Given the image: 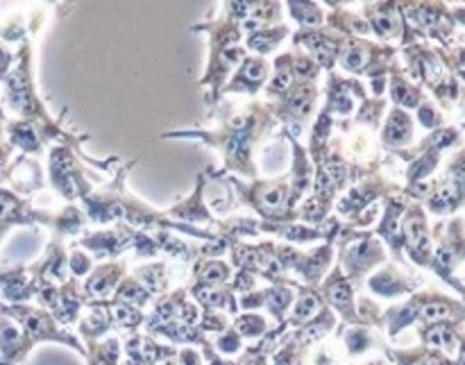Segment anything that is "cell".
I'll return each mask as SVG.
<instances>
[{
	"mask_svg": "<svg viewBox=\"0 0 465 365\" xmlns=\"http://www.w3.org/2000/svg\"><path fill=\"white\" fill-rule=\"evenodd\" d=\"M0 313L7 316L9 321L16 322L21 327L23 334L27 336L32 345H39V343H62L68 345V348L77 350V352L84 357L86 350L84 345L80 343V339L71 334L68 330L57 325L53 316H50L45 309H35V307H27V304H3L0 302Z\"/></svg>",
	"mask_w": 465,
	"mask_h": 365,
	"instance_id": "cell-1",
	"label": "cell"
},
{
	"mask_svg": "<svg viewBox=\"0 0 465 365\" xmlns=\"http://www.w3.org/2000/svg\"><path fill=\"white\" fill-rule=\"evenodd\" d=\"M123 359L121 365H159L163 361H171L177 357V348L171 345H162L148 334H130L123 343Z\"/></svg>",
	"mask_w": 465,
	"mask_h": 365,
	"instance_id": "cell-2",
	"label": "cell"
},
{
	"mask_svg": "<svg viewBox=\"0 0 465 365\" xmlns=\"http://www.w3.org/2000/svg\"><path fill=\"white\" fill-rule=\"evenodd\" d=\"M35 345L27 340L21 327L0 313V365H25Z\"/></svg>",
	"mask_w": 465,
	"mask_h": 365,
	"instance_id": "cell-3",
	"label": "cell"
},
{
	"mask_svg": "<svg viewBox=\"0 0 465 365\" xmlns=\"http://www.w3.org/2000/svg\"><path fill=\"white\" fill-rule=\"evenodd\" d=\"M295 295L291 293V289H286V284H272L268 291L262 293H248L245 298H241V307L243 309H257L266 307L268 313L275 318L277 325L286 321V311L293 307Z\"/></svg>",
	"mask_w": 465,
	"mask_h": 365,
	"instance_id": "cell-4",
	"label": "cell"
},
{
	"mask_svg": "<svg viewBox=\"0 0 465 365\" xmlns=\"http://www.w3.org/2000/svg\"><path fill=\"white\" fill-rule=\"evenodd\" d=\"M5 182H9L12 191L16 195L30 193L44 186V177H41L39 163L32 162L27 157H18L12 166H7L5 171Z\"/></svg>",
	"mask_w": 465,
	"mask_h": 365,
	"instance_id": "cell-5",
	"label": "cell"
},
{
	"mask_svg": "<svg viewBox=\"0 0 465 365\" xmlns=\"http://www.w3.org/2000/svg\"><path fill=\"white\" fill-rule=\"evenodd\" d=\"M125 272L123 263H109V266L98 268L94 272V277L89 280V284L84 286V298L86 304L89 302H104V298L114 293V289L118 286V280Z\"/></svg>",
	"mask_w": 465,
	"mask_h": 365,
	"instance_id": "cell-6",
	"label": "cell"
},
{
	"mask_svg": "<svg viewBox=\"0 0 465 365\" xmlns=\"http://www.w3.org/2000/svg\"><path fill=\"white\" fill-rule=\"evenodd\" d=\"M266 77L268 64L263 62V57H250L245 59L239 75L234 77V82L225 91H234V94H257L259 86L266 82Z\"/></svg>",
	"mask_w": 465,
	"mask_h": 365,
	"instance_id": "cell-7",
	"label": "cell"
},
{
	"mask_svg": "<svg viewBox=\"0 0 465 365\" xmlns=\"http://www.w3.org/2000/svg\"><path fill=\"white\" fill-rule=\"evenodd\" d=\"M5 130H7L9 141L7 143L12 148L23 150L27 154L41 153V134L36 132V127L27 121H7L5 123Z\"/></svg>",
	"mask_w": 465,
	"mask_h": 365,
	"instance_id": "cell-8",
	"label": "cell"
},
{
	"mask_svg": "<svg viewBox=\"0 0 465 365\" xmlns=\"http://www.w3.org/2000/svg\"><path fill=\"white\" fill-rule=\"evenodd\" d=\"M84 350L86 365H121V340L116 336L86 343Z\"/></svg>",
	"mask_w": 465,
	"mask_h": 365,
	"instance_id": "cell-9",
	"label": "cell"
},
{
	"mask_svg": "<svg viewBox=\"0 0 465 365\" xmlns=\"http://www.w3.org/2000/svg\"><path fill=\"white\" fill-rule=\"evenodd\" d=\"M404 236H407V243L411 248V254L418 259H425L430 254V236H427L425 221L420 216H409V221L404 222Z\"/></svg>",
	"mask_w": 465,
	"mask_h": 365,
	"instance_id": "cell-10",
	"label": "cell"
},
{
	"mask_svg": "<svg viewBox=\"0 0 465 365\" xmlns=\"http://www.w3.org/2000/svg\"><path fill=\"white\" fill-rule=\"evenodd\" d=\"M232 330H234L243 340H262L263 336L271 331V327H268L266 318L263 316H257V313H243V316H239L232 322Z\"/></svg>",
	"mask_w": 465,
	"mask_h": 365,
	"instance_id": "cell-11",
	"label": "cell"
},
{
	"mask_svg": "<svg viewBox=\"0 0 465 365\" xmlns=\"http://www.w3.org/2000/svg\"><path fill=\"white\" fill-rule=\"evenodd\" d=\"M411 134V121H409L407 113L402 112H393L391 113L389 123H386V130H384V143L389 145H400L409 139Z\"/></svg>",
	"mask_w": 465,
	"mask_h": 365,
	"instance_id": "cell-12",
	"label": "cell"
},
{
	"mask_svg": "<svg viewBox=\"0 0 465 365\" xmlns=\"http://www.w3.org/2000/svg\"><path fill=\"white\" fill-rule=\"evenodd\" d=\"M343 340L350 357H361V354H366L375 345V339L371 336L368 327H352V330L345 331Z\"/></svg>",
	"mask_w": 465,
	"mask_h": 365,
	"instance_id": "cell-13",
	"label": "cell"
},
{
	"mask_svg": "<svg viewBox=\"0 0 465 365\" xmlns=\"http://www.w3.org/2000/svg\"><path fill=\"white\" fill-rule=\"evenodd\" d=\"M422 339H425L427 345H431L436 350H445V352H452L454 345H457L452 330H448L443 325H431L430 330L422 331Z\"/></svg>",
	"mask_w": 465,
	"mask_h": 365,
	"instance_id": "cell-14",
	"label": "cell"
},
{
	"mask_svg": "<svg viewBox=\"0 0 465 365\" xmlns=\"http://www.w3.org/2000/svg\"><path fill=\"white\" fill-rule=\"evenodd\" d=\"M289 7H291V14L298 18L300 25H302V27H312V30H313V27H318L322 23V12H321V7H318V5L291 3Z\"/></svg>",
	"mask_w": 465,
	"mask_h": 365,
	"instance_id": "cell-15",
	"label": "cell"
},
{
	"mask_svg": "<svg viewBox=\"0 0 465 365\" xmlns=\"http://www.w3.org/2000/svg\"><path fill=\"white\" fill-rule=\"evenodd\" d=\"M212 343H213V350H216L218 354H227V357L243 352V339H241V336L232 330V325H230V330L223 331V334H218V339L212 340Z\"/></svg>",
	"mask_w": 465,
	"mask_h": 365,
	"instance_id": "cell-16",
	"label": "cell"
},
{
	"mask_svg": "<svg viewBox=\"0 0 465 365\" xmlns=\"http://www.w3.org/2000/svg\"><path fill=\"white\" fill-rule=\"evenodd\" d=\"M68 268H73V272H75L77 277H82L86 271H89L91 263H89V259H86V254L73 252L71 261H68Z\"/></svg>",
	"mask_w": 465,
	"mask_h": 365,
	"instance_id": "cell-17",
	"label": "cell"
},
{
	"mask_svg": "<svg viewBox=\"0 0 465 365\" xmlns=\"http://www.w3.org/2000/svg\"><path fill=\"white\" fill-rule=\"evenodd\" d=\"M14 59H16V57H14V54L7 50V45H5L3 41H0V82H3L5 75H7V73L12 71Z\"/></svg>",
	"mask_w": 465,
	"mask_h": 365,
	"instance_id": "cell-18",
	"label": "cell"
},
{
	"mask_svg": "<svg viewBox=\"0 0 465 365\" xmlns=\"http://www.w3.org/2000/svg\"><path fill=\"white\" fill-rule=\"evenodd\" d=\"M7 232H9V230H7V227H3V225H0V239H3V236H5V234H7Z\"/></svg>",
	"mask_w": 465,
	"mask_h": 365,
	"instance_id": "cell-19",
	"label": "cell"
},
{
	"mask_svg": "<svg viewBox=\"0 0 465 365\" xmlns=\"http://www.w3.org/2000/svg\"><path fill=\"white\" fill-rule=\"evenodd\" d=\"M459 365H465V348H463V352H461V359H459Z\"/></svg>",
	"mask_w": 465,
	"mask_h": 365,
	"instance_id": "cell-20",
	"label": "cell"
},
{
	"mask_svg": "<svg viewBox=\"0 0 465 365\" xmlns=\"http://www.w3.org/2000/svg\"><path fill=\"white\" fill-rule=\"evenodd\" d=\"M159 365H175V359H171V361H163V363H159Z\"/></svg>",
	"mask_w": 465,
	"mask_h": 365,
	"instance_id": "cell-21",
	"label": "cell"
},
{
	"mask_svg": "<svg viewBox=\"0 0 465 365\" xmlns=\"http://www.w3.org/2000/svg\"><path fill=\"white\" fill-rule=\"evenodd\" d=\"M0 121H5V113H3V109H0Z\"/></svg>",
	"mask_w": 465,
	"mask_h": 365,
	"instance_id": "cell-22",
	"label": "cell"
}]
</instances>
